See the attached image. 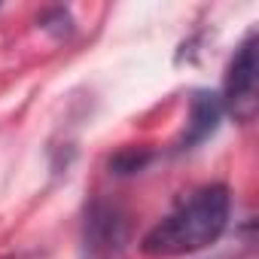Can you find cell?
Returning <instances> with one entry per match:
<instances>
[{
  "instance_id": "1",
  "label": "cell",
  "mask_w": 259,
  "mask_h": 259,
  "mask_svg": "<svg viewBox=\"0 0 259 259\" xmlns=\"http://www.w3.org/2000/svg\"><path fill=\"white\" fill-rule=\"evenodd\" d=\"M232 220V195L223 183H210L183 198L165 220H159L141 241L153 259H174L198 253L223 238Z\"/></svg>"
},
{
  "instance_id": "2",
  "label": "cell",
  "mask_w": 259,
  "mask_h": 259,
  "mask_svg": "<svg viewBox=\"0 0 259 259\" xmlns=\"http://www.w3.org/2000/svg\"><path fill=\"white\" fill-rule=\"evenodd\" d=\"M223 113H229L238 122H253L259 98H256V34H247L244 43L235 49L229 70H226V85L220 95Z\"/></svg>"
},
{
  "instance_id": "3",
  "label": "cell",
  "mask_w": 259,
  "mask_h": 259,
  "mask_svg": "<svg viewBox=\"0 0 259 259\" xmlns=\"http://www.w3.org/2000/svg\"><path fill=\"white\" fill-rule=\"evenodd\" d=\"M220 116H223V104H220V95L213 92H195L192 95V104H189V119H186V128H183V138H180V150H192L198 144H204L220 125Z\"/></svg>"
},
{
  "instance_id": "4",
  "label": "cell",
  "mask_w": 259,
  "mask_h": 259,
  "mask_svg": "<svg viewBox=\"0 0 259 259\" xmlns=\"http://www.w3.org/2000/svg\"><path fill=\"white\" fill-rule=\"evenodd\" d=\"M150 159H153V153L150 150H135V147H128V150H122V153H116L113 156V162H110V168L116 171V174H135V171H141L144 165H150Z\"/></svg>"
}]
</instances>
